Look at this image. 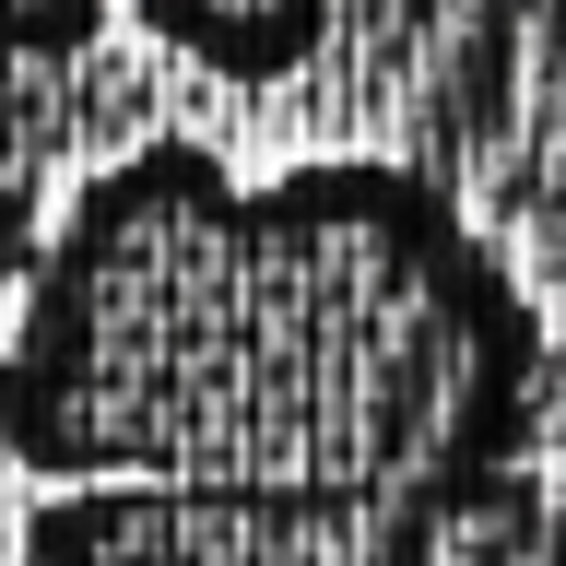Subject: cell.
<instances>
[{
  "mask_svg": "<svg viewBox=\"0 0 566 566\" xmlns=\"http://www.w3.org/2000/svg\"><path fill=\"white\" fill-rule=\"evenodd\" d=\"M555 331L495 237L389 154L237 177L142 142L71 189L0 343V460L48 495H378L543 449Z\"/></svg>",
  "mask_w": 566,
  "mask_h": 566,
  "instance_id": "1",
  "label": "cell"
},
{
  "mask_svg": "<svg viewBox=\"0 0 566 566\" xmlns=\"http://www.w3.org/2000/svg\"><path fill=\"white\" fill-rule=\"evenodd\" d=\"M543 460L437 472L378 495H224V484H83L35 495L24 566H543Z\"/></svg>",
  "mask_w": 566,
  "mask_h": 566,
  "instance_id": "2",
  "label": "cell"
},
{
  "mask_svg": "<svg viewBox=\"0 0 566 566\" xmlns=\"http://www.w3.org/2000/svg\"><path fill=\"white\" fill-rule=\"evenodd\" d=\"M130 12L212 83H295L331 48V0H130Z\"/></svg>",
  "mask_w": 566,
  "mask_h": 566,
  "instance_id": "3",
  "label": "cell"
},
{
  "mask_svg": "<svg viewBox=\"0 0 566 566\" xmlns=\"http://www.w3.org/2000/svg\"><path fill=\"white\" fill-rule=\"evenodd\" d=\"M118 0H0V60H83Z\"/></svg>",
  "mask_w": 566,
  "mask_h": 566,
  "instance_id": "4",
  "label": "cell"
}]
</instances>
